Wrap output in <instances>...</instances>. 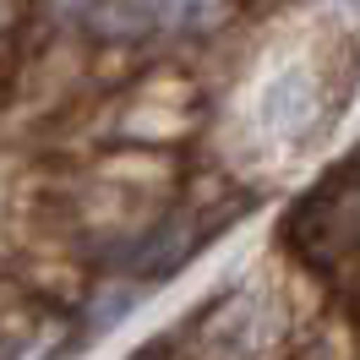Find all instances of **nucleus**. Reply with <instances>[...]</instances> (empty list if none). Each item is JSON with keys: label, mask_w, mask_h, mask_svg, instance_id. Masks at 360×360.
<instances>
[{"label": "nucleus", "mask_w": 360, "mask_h": 360, "mask_svg": "<svg viewBox=\"0 0 360 360\" xmlns=\"http://www.w3.org/2000/svg\"><path fill=\"white\" fill-rule=\"evenodd\" d=\"M49 6L93 39H164L202 27L224 11V0H49Z\"/></svg>", "instance_id": "obj_1"}, {"label": "nucleus", "mask_w": 360, "mask_h": 360, "mask_svg": "<svg viewBox=\"0 0 360 360\" xmlns=\"http://www.w3.org/2000/svg\"><path fill=\"white\" fill-rule=\"evenodd\" d=\"M333 88H328V71L316 60H284L262 82V98H257V126L268 142H284V148H306L328 115H333Z\"/></svg>", "instance_id": "obj_2"}]
</instances>
